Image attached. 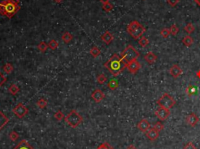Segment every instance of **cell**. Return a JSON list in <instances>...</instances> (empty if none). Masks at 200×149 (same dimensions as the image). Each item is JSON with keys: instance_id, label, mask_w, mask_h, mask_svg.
<instances>
[{"instance_id": "32", "label": "cell", "mask_w": 200, "mask_h": 149, "mask_svg": "<svg viewBox=\"0 0 200 149\" xmlns=\"http://www.w3.org/2000/svg\"><path fill=\"white\" fill-rule=\"evenodd\" d=\"M196 87H194L193 85H189V86L187 88V90H186L187 95H189V96L194 95V94L196 93Z\"/></svg>"}, {"instance_id": "45", "label": "cell", "mask_w": 200, "mask_h": 149, "mask_svg": "<svg viewBox=\"0 0 200 149\" xmlns=\"http://www.w3.org/2000/svg\"><path fill=\"white\" fill-rule=\"evenodd\" d=\"M196 75H197V77H198L199 78H200V70H199L198 72L196 73Z\"/></svg>"}, {"instance_id": "21", "label": "cell", "mask_w": 200, "mask_h": 149, "mask_svg": "<svg viewBox=\"0 0 200 149\" xmlns=\"http://www.w3.org/2000/svg\"><path fill=\"white\" fill-rule=\"evenodd\" d=\"M107 86H108V88H109L110 90H112V91H115V90L118 88L119 84L118 82H117V81H116V80L114 79H112L111 81L108 83Z\"/></svg>"}, {"instance_id": "7", "label": "cell", "mask_w": 200, "mask_h": 149, "mask_svg": "<svg viewBox=\"0 0 200 149\" xmlns=\"http://www.w3.org/2000/svg\"><path fill=\"white\" fill-rule=\"evenodd\" d=\"M13 112L14 114L16 115L18 118L22 119V118H23V117H25L26 115L29 112V110H28V108L26 107L23 104H22V103H18V104L13 109Z\"/></svg>"}, {"instance_id": "24", "label": "cell", "mask_w": 200, "mask_h": 149, "mask_svg": "<svg viewBox=\"0 0 200 149\" xmlns=\"http://www.w3.org/2000/svg\"><path fill=\"white\" fill-rule=\"evenodd\" d=\"M149 39H148L146 37H144V36H142V37H140L139 40H138V44H139L140 46H142V48L146 47L147 45L149 44Z\"/></svg>"}, {"instance_id": "8", "label": "cell", "mask_w": 200, "mask_h": 149, "mask_svg": "<svg viewBox=\"0 0 200 149\" xmlns=\"http://www.w3.org/2000/svg\"><path fill=\"white\" fill-rule=\"evenodd\" d=\"M155 114L159 119L162 120V121H164L166 119H167L169 116L170 114V109H165V108L163 107H159L156 110L155 112Z\"/></svg>"}, {"instance_id": "34", "label": "cell", "mask_w": 200, "mask_h": 149, "mask_svg": "<svg viewBox=\"0 0 200 149\" xmlns=\"http://www.w3.org/2000/svg\"><path fill=\"white\" fill-rule=\"evenodd\" d=\"M54 117H55V119L57 121H61L62 119H64V115H63V113L61 111H57L55 113V115H54Z\"/></svg>"}, {"instance_id": "11", "label": "cell", "mask_w": 200, "mask_h": 149, "mask_svg": "<svg viewBox=\"0 0 200 149\" xmlns=\"http://www.w3.org/2000/svg\"><path fill=\"white\" fill-rule=\"evenodd\" d=\"M182 73V68L180 67L178 65H173L170 69V74L174 78H177L179 77Z\"/></svg>"}, {"instance_id": "41", "label": "cell", "mask_w": 200, "mask_h": 149, "mask_svg": "<svg viewBox=\"0 0 200 149\" xmlns=\"http://www.w3.org/2000/svg\"><path fill=\"white\" fill-rule=\"evenodd\" d=\"M184 149H196V147L194 145L193 143L189 142L184 147Z\"/></svg>"}, {"instance_id": "4", "label": "cell", "mask_w": 200, "mask_h": 149, "mask_svg": "<svg viewBox=\"0 0 200 149\" xmlns=\"http://www.w3.org/2000/svg\"><path fill=\"white\" fill-rule=\"evenodd\" d=\"M139 56V52L132 45H128L121 53V57L122 58L123 62L128 65V63H130V62H132L135 59H138Z\"/></svg>"}, {"instance_id": "22", "label": "cell", "mask_w": 200, "mask_h": 149, "mask_svg": "<svg viewBox=\"0 0 200 149\" xmlns=\"http://www.w3.org/2000/svg\"><path fill=\"white\" fill-rule=\"evenodd\" d=\"M90 54L92 56L93 58H96L101 54V51L97 46H93L90 49Z\"/></svg>"}, {"instance_id": "12", "label": "cell", "mask_w": 200, "mask_h": 149, "mask_svg": "<svg viewBox=\"0 0 200 149\" xmlns=\"http://www.w3.org/2000/svg\"><path fill=\"white\" fill-rule=\"evenodd\" d=\"M145 133H146L147 138H149V140L152 141H156L159 138V132L156 130H155L153 127L149 128Z\"/></svg>"}, {"instance_id": "3", "label": "cell", "mask_w": 200, "mask_h": 149, "mask_svg": "<svg viewBox=\"0 0 200 149\" xmlns=\"http://www.w3.org/2000/svg\"><path fill=\"white\" fill-rule=\"evenodd\" d=\"M127 30L134 39H139L145 32V28L138 21L133 20L128 25Z\"/></svg>"}, {"instance_id": "20", "label": "cell", "mask_w": 200, "mask_h": 149, "mask_svg": "<svg viewBox=\"0 0 200 149\" xmlns=\"http://www.w3.org/2000/svg\"><path fill=\"white\" fill-rule=\"evenodd\" d=\"M182 43L187 47L191 46V44H193V38L190 36V35H186L184 38L182 39Z\"/></svg>"}, {"instance_id": "16", "label": "cell", "mask_w": 200, "mask_h": 149, "mask_svg": "<svg viewBox=\"0 0 200 149\" xmlns=\"http://www.w3.org/2000/svg\"><path fill=\"white\" fill-rule=\"evenodd\" d=\"M145 60L146 61L147 63H149V64H152L156 61L157 59V56L155 55V54L152 52H149L148 53L145 54Z\"/></svg>"}, {"instance_id": "18", "label": "cell", "mask_w": 200, "mask_h": 149, "mask_svg": "<svg viewBox=\"0 0 200 149\" xmlns=\"http://www.w3.org/2000/svg\"><path fill=\"white\" fill-rule=\"evenodd\" d=\"M8 122H9V119L3 114V112L0 111V130H2L8 124Z\"/></svg>"}, {"instance_id": "25", "label": "cell", "mask_w": 200, "mask_h": 149, "mask_svg": "<svg viewBox=\"0 0 200 149\" xmlns=\"http://www.w3.org/2000/svg\"><path fill=\"white\" fill-rule=\"evenodd\" d=\"M47 104H48V102H47V101L45 98H40L37 102V105L41 109H43L46 107Z\"/></svg>"}, {"instance_id": "29", "label": "cell", "mask_w": 200, "mask_h": 149, "mask_svg": "<svg viewBox=\"0 0 200 149\" xmlns=\"http://www.w3.org/2000/svg\"><path fill=\"white\" fill-rule=\"evenodd\" d=\"M170 35L175 36V35H177L178 34V32H179V28H177V26L176 24H173V25L170 26Z\"/></svg>"}, {"instance_id": "1", "label": "cell", "mask_w": 200, "mask_h": 149, "mask_svg": "<svg viewBox=\"0 0 200 149\" xmlns=\"http://www.w3.org/2000/svg\"><path fill=\"white\" fill-rule=\"evenodd\" d=\"M104 66L111 73L113 77H117L120 73L123 72L125 68H127V64L123 62L122 58L119 55L114 54L105 63Z\"/></svg>"}, {"instance_id": "14", "label": "cell", "mask_w": 200, "mask_h": 149, "mask_svg": "<svg viewBox=\"0 0 200 149\" xmlns=\"http://www.w3.org/2000/svg\"><path fill=\"white\" fill-rule=\"evenodd\" d=\"M187 123L190 125L191 126H195L196 124H198V122L199 121V117L196 116V114L194 113H191L190 115H189L186 118Z\"/></svg>"}, {"instance_id": "9", "label": "cell", "mask_w": 200, "mask_h": 149, "mask_svg": "<svg viewBox=\"0 0 200 149\" xmlns=\"http://www.w3.org/2000/svg\"><path fill=\"white\" fill-rule=\"evenodd\" d=\"M127 69H128L129 72L133 73V74H135V73H136L141 69V64L138 61V59H135V60L128 63V65H127Z\"/></svg>"}, {"instance_id": "46", "label": "cell", "mask_w": 200, "mask_h": 149, "mask_svg": "<svg viewBox=\"0 0 200 149\" xmlns=\"http://www.w3.org/2000/svg\"><path fill=\"white\" fill-rule=\"evenodd\" d=\"M55 2H56L57 3H60V2H62L63 1V0H54Z\"/></svg>"}, {"instance_id": "2", "label": "cell", "mask_w": 200, "mask_h": 149, "mask_svg": "<svg viewBox=\"0 0 200 149\" xmlns=\"http://www.w3.org/2000/svg\"><path fill=\"white\" fill-rule=\"evenodd\" d=\"M20 9V0H4L0 2V14L7 18H12Z\"/></svg>"}, {"instance_id": "19", "label": "cell", "mask_w": 200, "mask_h": 149, "mask_svg": "<svg viewBox=\"0 0 200 149\" xmlns=\"http://www.w3.org/2000/svg\"><path fill=\"white\" fill-rule=\"evenodd\" d=\"M61 38H62V40H63V42L64 43L67 44V43H70L72 41L73 35L70 32H65L63 33V35H62Z\"/></svg>"}, {"instance_id": "38", "label": "cell", "mask_w": 200, "mask_h": 149, "mask_svg": "<svg viewBox=\"0 0 200 149\" xmlns=\"http://www.w3.org/2000/svg\"><path fill=\"white\" fill-rule=\"evenodd\" d=\"M96 149H113V148L112 147L108 142H103Z\"/></svg>"}, {"instance_id": "30", "label": "cell", "mask_w": 200, "mask_h": 149, "mask_svg": "<svg viewBox=\"0 0 200 149\" xmlns=\"http://www.w3.org/2000/svg\"><path fill=\"white\" fill-rule=\"evenodd\" d=\"M48 46H49V48H50L52 50H55V49H56L57 48H58L59 44H58V42H56V40L52 39V40H51L49 43H48Z\"/></svg>"}, {"instance_id": "10", "label": "cell", "mask_w": 200, "mask_h": 149, "mask_svg": "<svg viewBox=\"0 0 200 149\" xmlns=\"http://www.w3.org/2000/svg\"><path fill=\"white\" fill-rule=\"evenodd\" d=\"M91 98L96 103L101 102L105 98L104 93L99 89H96L95 91L91 93Z\"/></svg>"}, {"instance_id": "23", "label": "cell", "mask_w": 200, "mask_h": 149, "mask_svg": "<svg viewBox=\"0 0 200 149\" xmlns=\"http://www.w3.org/2000/svg\"><path fill=\"white\" fill-rule=\"evenodd\" d=\"M9 93L11 94V95H16V94L18 93L19 91H20V88H19L16 84H11V86L9 87Z\"/></svg>"}, {"instance_id": "36", "label": "cell", "mask_w": 200, "mask_h": 149, "mask_svg": "<svg viewBox=\"0 0 200 149\" xmlns=\"http://www.w3.org/2000/svg\"><path fill=\"white\" fill-rule=\"evenodd\" d=\"M106 80H107L106 77L104 74H99L98 77H97V82L100 84H104L105 82L106 81Z\"/></svg>"}, {"instance_id": "39", "label": "cell", "mask_w": 200, "mask_h": 149, "mask_svg": "<svg viewBox=\"0 0 200 149\" xmlns=\"http://www.w3.org/2000/svg\"><path fill=\"white\" fill-rule=\"evenodd\" d=\"M168 4L170 5L171 7H174L175 6H177L179 2V0H167Z\"/></svg>"}, {"instance_id": "44", "label": "cell", "mask_w": 200, "mask_h": 149, "mask_svg": "<svg viewBox=\"0 0 200 149\" xmlns=\"http://www.w3.org/2000/svg\"><path fill=\"white\" fill-rule=\"evenodd\" d=\"M194 1H195V2H196V3H197V4H198L200 6V0H194Z\"/></svg>"}, {"instance_id": "5", "label": "cell", "mask_w": 200, "mask_h": 149, "mask_svg": "<svg viewBox=\"0 0 200 149\" xmlns=\"http://www.w3.org/2000/svg\"><path fill=\"white\" fill-rule=\"evenodd\" d=\"M64 120L70 127L77 128V126L83 122V118L76 110L73 109L64 118Z\"/></svg>"}, {"instance_id": "15", "label": "cell", "mask_w": 200, "mask_h": 149, "mask_svg": "<svg viewBox=\"0 0 200 149\" xmlns=\"http://www.w3.org/2000/svg\"><path fill=\"white\" fill-rule=\"evenodd\" d=\"M101 39L103 42H105L106 44H109L113 40V35H112L109 31H106V32L102 35Z\"/></svg>"}, {"instance_id": "28", "label": "cell", "mask_w": 200, "mask_h": 149, "mask_svg": "<svg viewBox=\"0 0 200 149\" xmlns=\"http://www.w3.org/2000/svg\"><path fill=\"white\" fill-rule=\"evenodd\" d=\"M48 48H49L48 44L45 43V42H41L39 44H38V50H39L41 52H45L46 51Z\"/></svg>"}, {"instance_id": "35", "label": "cell", "mask_w": 200, "mask_h": 149, "mask_svg": "<svg viewBox=\"0 0 200 149\" xmlns=\"http://www.w3.org/2000/svg\"><path fill=\"white\" fill-rule=\"evenodd\" d=\"M160 35L163 37L167 38V37H169V35H170V29H168V28H163V30H161Z\"/></svg>"}, {"instance_id": "27", "label": "cell", "mask_w": 200, "mask_h": 149, "mask_svg": "<svg viewBox=\"0 0 200 149\" xmlns=\"http://www.w3.org/2000/svg\"><path fill=\"white\" fill-rule=\"evenodd\" d=\"M184 30H185V32L188 33L189 35H191V33H193V31L195 30V28H194V26L192 25V23H189L185 25V27L184 28Z\"/></svg>"}, {"instance_id": "37", "label": "cell", "mask_w": 200, "mask_h": 149, "mask_svg": "<svg viewBox=\"0 0 200 149\" xmlns=\"http://www.w3.org/2000/svg\"><path fill=\"white\" fill-rule=\"evenodd\" d=\"M9 138H10V140L13 141H16L19 138V134L16 133V131H11V133H9Z\"/></svg>"}, {"instance_id": "33", "label": "cell", "mask_w": 200, "mask_h": 149, "mask_svg": "<svg viewBox=\"0 0 200 149\" xmlns=\"http://www.w3.org/2000/svg\"><path fill=\"white\" fill-rule=\"evenodd\" d=\"M153 128L155 129V130H156V131L160 133L161 131H163V128H164V126H163V124H162L161 122H156V124H154Z\"/></svg>"}, {"instance_id": "40", "label": "cell", "mask_w": 200, "mask_h": 149, "mask_svg": "<svg viewBox=\"0 0 200 149\" xmlns=\"http://www.w3.org/2000/svg\"><path fill=\"white\" fill-rule=\"evenodd\" d=\"M6 81V77L0 72V87H2Z\"/></svg>"}, {"instance_id": "17", "label": "cell", "mask_w": 200, "mask_h": 149, "mask_svg": "<svg viewBox=\"0 0 200 149\" xmlns=\"http://www.w3.org/2000/svg\"><path fill=\"white\" fill-rule=\"evenodd\" d=\"M13 149H35L26 140H22L20 141L17 146Z\"/></svg>"}, {"instance_id": "31", "label": "cell", "mask_w": 200, "mask_h": 149, "mask_svg": "<svg viewBox=\"0 0 200 149\" xmlns=\"http://www.w3.org/2000/svg\"><path fill=\"white\" fill-rule=\"evenodd\" d=\"M102 9H103V10L106 12H110L113 10V6L109 2H106V3L102 4Z\"/></svg>"}, {"instance_id": "13", "label": "cell", "mask_w": 200, "mask_h": 149, "mask_svg": "<svg viewBox=\"0 0 200 149\" xmlns=\"http://www.w3.org/2000/svg\"><path fill=\"white\" fill-rule=\"evenodd\" d=\"M137 127L142 132H146V131L150 128V124H149V121H148L147 119H143L138 124Z\"/></svg>"}, {"instance_id": "26", "label": "cell", "mask_w": 200, "mask_h": 149, "mask_svg": "<svg viewBox=\"0 0 200 149\" xmlns=\"http://www.w3.org/2000/svg\"><path fill=\"white\" fill-rule=\"evenodd\" d=\"M3 70H4L6 73L9 74V73H11L13 71V65H12L11 63H6L4 65V66H3Z\"/></svg>"}, {"instance_id": "6", "label": "cell", "mask_w": 200, "mask_h": 149, "mask_svg": "<svg viewBox=\"0 0 200 149\" xmlns=\"http://www.w3.org/2000/svg\"><path fill=\"white\" fill-rule=\"evenodd\" d=\"M157 104L160 105V107L170 109H172L174 106V105L176 104V102H175L172 96H170L169 94L165 93L159 98V100L157 101Z\"/></svg>"}, {"instance_id": "43", "label": "cell", "mask_w": 200, "mask_h": 149, "mask_svg": "<svg viewBox=\"0 0 200 149\" xmlns=\"http://www.w3.org/2000/svg\"><path fill=\"white\" fill-rule=\"evenodd\" d=\"M99 1L102 2V4H104V3H106V2H109V0H99Z\"/></svg>"}, {"instance_id": "42", "label": "cell", "mask_w": 200, "mask_h": 149, "mask_svg": "<svg viewBox=\"0 0 200 149\" xmlns=\"http://www.w3.org/2000/svg\"><path fill=\"white\" fill-rule=\"evenodd\" d=\"M126 149H137V148H136V147H135V145H129V146H128V147Z\"/></svg>"}]
</instances>
